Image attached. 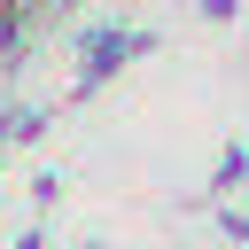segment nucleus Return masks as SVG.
<instances>
[{
    "label": "nucleus",
    "instance_id": "1",
    "mask_svg": "<svg viewBox=\"0 0 249 249\" xmlns=\"http://www.w3.org/2000/svg\"><path fill=\"white\" fill-rule=\"evenodd\" d=\"M233 8H241V0H202V16H210V23H226Z\"/></svg>",
    "mask_w": 249,
    "mask_h": 249
}]
</instances>
